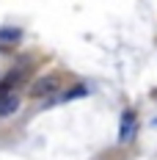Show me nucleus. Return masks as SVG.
Here are the masks:
<instances>
[{
	"instance_id": "3",
	"label": "nucleus",
	"mask_w": 157,
	"mask_h": 160,
	"mask_svg": "<svg viewBox=\"0 0 157 160\" xmlns=\"http://www.w3.org/2000/svg\"><path fill=\"white\" fill-rule=\"evenodd\" d=\"M17 111H19V97H17V94L6 97V99L0 102V116H3V119L11 116V113H17Z\"/></svg>"
},
{
	"instance_id": "6",
	"label": "nucleus",
	"mask_w": 157,
	"mask_h": 160,
	"mask_svg": "<svg viewBox=\"0 0 157 160\" xmlns=\"http://www.w3.org/2000/svg\"><path fill=\"white\" fill-rule=\"evenodd\" d=\"M152 124H155V127H157V119H155V122H152Z\"/></svg>"
},
{
	"instance_id": "2",
	"label": "nucleus",
	"mask_w": 157,
	"mask_h": 160,
	"mask_svg": "<svg viewBox=\"0 0 157 160\" xmlns=\"http://www.w3.org/2000/svg\"><path fill=\"white\" fill-rule=\"evenodd\" d=\"M135 135V113L127 111L124 116H121V127H119V141L124 144V141H130Z\"/></svg>"
},
{
	"instance_id": "1",
	"label": "nucleus",
	"mask_w": 157,
	"mask_h": 160,
	"mask_svg": "<svg viewBox=\"0 0 157 160\" xmlns=\"http://www.w3.org/2000/svg\"><path fill=\"white\" fill-rule=\"evenodd\" d=\"M55 88H61V78L58 75H44V78H39V80L31 83V97H47Z\"/></svg>"
},
{
	"instance_id": "5",
	"label": "nucleus",
	"mask_w": 157,
	"mask_h": 160,
	"mask_svg": "<svg viewBox=\"0 0 157 160\" xmlns=\"http://www.w3.org/2000/svg\"><path fill=\"white\" fill-rule=\"evenodd\" d=\"M91 94V88L88 86H72L69 91H63L61 94V102H69V99H80V97H88Z\"/></svg>"
},
{
	"instance_id": "4",
	"label": "nucleus",
	"mask_w": 157,
	"mask_h": 160,
	"mask_svg": "<svg viewBox=\"0 0 157 160\" xmlns=\"http://www.w3.org/2000/svg\"><path fill=\"white\" fill-rule=\"evenodd\" d=\"M22 39L19 28H0V44H17Z\"/></svg>"
}]
</instances>
